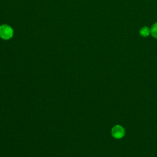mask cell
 Returning a JSON list of instances; mask_svg holds the SVG:
<instances>
[{
    "label": "cell",
    "instance_id": "cell-3",
    "mask_svg": "<svg viewBox=\"0 0 157 157\" xmlns=\"http://www.w3.org/2000/svg\"><path fill=\"white\" fill-rule=\"evenodd\" d=\"M150 34V29L147 26H144L140 30V34L143 37H147Z\"/></svg>",
    "mask_w": 157,
    "mask_h": 157
},
{
    "label": "cell",
    "instance_id": "cell-4",
    "mask_svg": "<svg viewBox=\"0 0 157 157\" xmlns=\"http://www.w3.org/2000/svg\"><path fill=\"white\" fill-rule=\"evenodd\" d=\"M150 33L153 37L157 39V22L152 26L150 29Z\"/></svg>",
    "mask_w": 157,
    "mask_h": 157
},
{
    "label": "cell",
    "instance_id": "cell-1",
    "mask_svg": "<svg viewBox=\"0 0 157 157\" xmlns=\"http://www.w3.org/2000/svg\"><path fill=\"white\" fill-rule=\"evenodd\" d=\"M13 36L12 28L7 25L4 24L0 26V37L4 40H9Z\"/></svg>",
    "mask_w": 157,
    "mask_h": 157
},
{
    "label": "cell",
    "instance_id": "cell-2",
    "mask_svg": "<svg viewBox=\"0 0 157 157\" xmlns=\"http://www.w3.org/2000/svg\"><path fill=\"white\" fill-rule=\"evenodd\" d=\"M124 133V129L120 126H115L113 128L112 130V136L117 139L121 138L122 136H123Z\"/></svg>",
    "mask_w": 157,
    "mask_h": 157
}]
</instances>
